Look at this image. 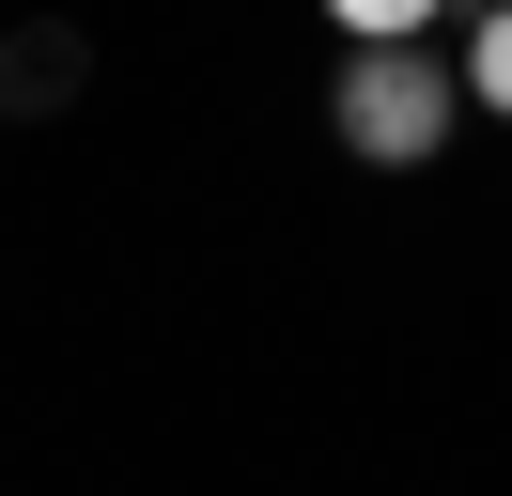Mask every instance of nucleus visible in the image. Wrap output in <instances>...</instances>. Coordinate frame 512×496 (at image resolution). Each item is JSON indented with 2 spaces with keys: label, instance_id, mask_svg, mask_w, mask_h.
Wrapping results in <instances>:
<instances>
[{
  "label": "nucleus",
  "instance_id": "1",
  "mask_svg": "<svg viewBox=\"0 0 512 496\" xmlns=\"http://www.w3.org/2000/svg\"><path fill=\"white\" fill-rule=\"evenodd\" d=\"M326 124H342V155H373V171H419V155H450V124H466V93H450L435 47H357L342 93H326Z\"/></svg>",
  "mask_w": 512,
  "mask_h": 496
},
{
  "label": "nucleus",
  "instance_id": "2",
  "mask_svg": "<svg viewBox=\"0 0 512 496\" xmlns=\"http://www.w3.org/2000/svg\"><path fill=\"white\" fill-rule=\"evenodd\" d=\"M450 93H481V109L512 124V16H481V31H466V62H450Z\"/></svg>",
  "mask_w": 512,
  "mask_h": 496
}]
</instances>
